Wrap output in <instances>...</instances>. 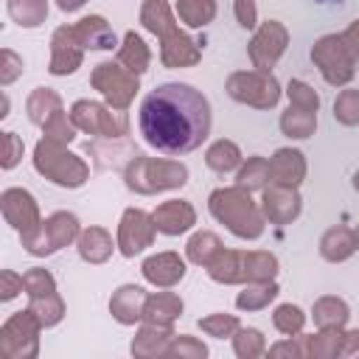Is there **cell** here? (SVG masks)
<instances>
[{"instance_id":"cell-1","label":"cell","mask_w":359,"mask_h":359,"mask_svg":"<svg viewBox=\"0 0 359 359\" xmlns=\"http://www.w3.org/2000/svg\"><path fill=\"white\" fill-rule=\"evenodd\" d=\"M137 126L151 149L163 154H188L210 135V104L196 87L168 81L143 98Z\"/></svg>"},{"instance_id":"cell-2","label":"cell","mask_w":359,"mask_h":359,"mask_svg":"<svg viewBox=\"0 0 359 359\" xmlns=\"http://www.w3.org/2000/svg\"><path fill=\"white\" fill-rule=\"evenodd\" d=\"M208 210L210 216L224 224L236 238L244 241H255L264 236L266 227V216L264 210L252 202L250 191L241 185H230V188H216L208 196Z\"/></svg>"},{"instance_id":"cell-3","label":"cell","mask_w":359,"mask_h":359,"mask_svg":"<svg viewBox=\"0 0 359 359\" xmlns=\"http://www.w3.org/2000/svg\"><path fill=\"white\" fill-rule=\"evenodd\" d=\"M123 182L129 191L143 194V196L174 191V188H182L188 182V165L180 160L135 154L123 168Z\"/></svg>"},{"instance_id":"cell-4","label":"cell","mask_w":359,"mask_h":359,"mask_svg":"<svg viewBox=\"0 0 359 359\" xmlns=\"http://www.w3.org/2000/svg\"><path fill=\"white\" fill-rule=\"evenodd\" d=\"M31 160H34L36 174L45 177L48 182L59 185V188H81L90 180V165L79 154H73L65 143L42 137L34 146V157Z\"/></svg>"},{"instance_id":"cell-5","label":"cell","mask_w":359,"mask_h":359,"mask_svg":"<svg viewBox=\"0 0 359 359\" xmlns=\"http://www.w3.org/2000/svg\"><path fill=\"white\" fill-rule=\"evenodd\" d=\"M79 236H81L79 219H76L73 213H67V210H56V213H50L48 219H42L34 230L20 233V241H22V247H25V252L45 258V255H53V252H59L62 247L79 241Z\"/></svg>"},{"instance_id":"cell-6","label":"cell","mask_w":359,"mask_h":359,"mask_svg":"<svg viewBox=\"0 0 359 359\" xmlns=\"http://www.w3.org/2000/svg\"><path fill=\"white\" fill-rule=\"evenodd\" d=\"M70 121L76 123V129L95 137H107V140H118L129 135L126 109H112L109 104H98L87 98H79L70 107Z\"/></svg>"},{"instance_id":"cell-7","label":"cell","mask_w":359,"mask_h":359,"mask_svg":"<svg viewBox=\"0 0 359 359\" xmlns=\"http://www.w3.org/2000/svg\"><path fill=\"white\" fill-rule=\"evenodd\" d=\"M224 90L233 101L255 107V109H272L280 101V84L266 70H236L227 76Z\"/></svg>"},{"instance_id":"cell-8","label":"cell","mask_w":359,"mask_h":359,"mask_svg":"<svg viewBox=\"0 0 359 359\" xmlns=\"http://www.w3.org/2000/svg\"><path fill=\"white\" fill-rule=\"evenodd\" d=\"M311 62L331 87H345L356 76V59L339 34H325L311 48Z\"/></svg>"},{"instance_id":"cell-9","label":"cell","mask_w":359,"mask_h":359,"mask_svg":"<svg viewBox=\"0 0 359 359\" xmlns=\"http://www.w3.org/2000/svg\"><path fill=\"white\" fill-rule=\"evenodd\" d=\"M42 323L31 309L14 311L0 328V353L6 359H36Z\"/></svg>"},{"instance_id":"cell-10","label":"cell","mask_w":359,"mask_h":359,"mask_svg":"<svg viewBox=\"0 0 359 359\" xmlns=\"http://www.w3.org/2000/svg\"><path fill=\"white\" fill-rule=\"evenodd\" d=\"M137 79L140 76L129 73L121 62H101L90 73L93 90H98L112 109H129V104L135 101V95L140 90V81Z\"/></svg>"},{"instance_id":"cell-11","label":"cell","mask_w":359,"mask_h":359,"mask_svg":"<svg viewBox=\"0 0 359 359\" xmlns=\"http://www.w3.org/2000/svg\"><path fill=\"white\" fill-rule=\"evenodd\" d=\"M286 48H289V31H286V25L278 22V20H266L252 34V39L247 45V53H250V62H252L255 70L272 73V67L286 53Z\"/></svg>"},{"instance_id":"cell-12","label":"cell","mask_w":359,"mask_h":359,"mask_svg":"<svg viewBox=\"0 0 359 359\" xmlns=\"http://www.w3.org/2000/svg\"><path fill=\"white\" fill-rule=\"evenodd\" d=\"M154 236H157V224H154V216L140 210V208H126L121 213V222H118V250L121 255L126 258H135L137 252H143L146 247L154 244Z\"/></svg>"},{"instance_id":"cell-13","label":"cell","mask_w":359,"mask_h":359,"mask_svg":"<svg viewBox=\"0 0 359 359\" xmlns=\"http://www.w3.org/2000/svg\"><path fill=\"white\" fill-rule=\"evenodd\" d=\"M84 62V45L76 36L73 25H59L50 36V62L48 70L53 76H70L81 67Z\"/></svg>"},{"instance_id":"cell-14","label":"cell","mask_w":359,"mask_h":359,"mask_svg":"<svg viewBox=\"0 0 359 359\" xmlns=\"http://www.w3.org/2000/svg\"><path fill=\"white\" fill-rule=\"evenodd\" d=\"M0 210H3L6 224H11L17 233H28L42 222L34 194L25 188H6L0 194Z\"/></svg>"},{"instance_id":"cell-15","label":"cell","mask_w":359,"mask_h":359,"mask_svg":"<svg viewBox=\"0 0 359 359\" xmlns=\"http://www.w3.org/2000/svg\"><path fill=\"white\" fill-rule=\"evenodd\" d=\"M261 210L272 224H289L300 216L303 210V199L297 194V188L289 185H266L264 196H261Z\"/></svg>"},{"instance_id":"cell-16","label":"cell","mask_w":359,"mask_h":359,"mask_svg":"<svg viewBox=\"0 0 359 359\" xmlns=\"http://www.w3.org/2000/svg\"><path fill=\"white\" fill-rule=\"evenodd\" d=\"M140 272L143 278L157 286V289H171L177 286L182 278H185V258L174 250H165V252H154L149 255L143 264H140Z\"/></svg>"},{"instance_id":"cell-17","label":"cell","mask_w":359,"mask_h":359,"mask_svg":"<svg viewBox=\"0 0 359 359\" xmlns=\"http://www.w3.org/2000/svg\"><path fill=\"white\" fill-rule=\"evenodd\" d=\"M202 59V50H199V45L177 25L171 34H165L163 39H160V62L165 65V67H171V70H180V67H191V65H196Z\"/></svg>"},{"instance_id":"cell-18","label":"cell","mask_w":359,"mask_h":359,"mask_svg":"<svg viewBox=\"0 0 359 359\" xmlns=\"http://www.w3.org/2000/svg\"><path fill=\"white\" fill-rule=\"evenodd\" d=\"M151 216H154L157 233H163V236H182L196 224V210L185 199H168V202L157 205L151 210Z\"/></svg>"},{"instance_id":"cell-19","label":"cell","mask_w":359,"mask_h":359,"mask_svg":"<svg viewBox=\"0 0 359 359\" xmlns=\"http://www.w3.org/2000/svg\"><path fill=\"white\" fill-rule=\"evenodd\" d=\"M146 297L149 292L143 286H135V283H123L112 292L109 297V314L115 323L121 325H135V323H143V306H146Z\"/></svg>"},{"instance_id":"cell-20","label":"cell","mask_w":359,"mask_h":359,"mask_svg":"<svg viewBox=\"0 0 359 359\" xmlns=\"http://www.w3.org/2000/svg\"><path fill=\"white\" fill-rule=\"evenodd\" d=\"M306 180V157L300 149H278L269 157V185L297 188Z\"/></svg>"},{"instance_id":"cell-21","label":"cell","mask_w":359,"mask_h":359,"mask_svg":"<svg viewBox=\"0 0 359 359\" xmlns=\"http://www.w3.org/2000/svg\"><path fill=\"white\" fill-rule=\"evenodd\" d=\"M174 328L171 325H151L143 323L132 339V356L137 359H154V356H168L171 339H174Z\"/></svg>"},{"instance_id":"cell-22","label":"cell","mask_w":359,"mask_h":359,"mask_svg":"<svg viewBox=\"0 0 359 359\" xmlns=\"http://www.w3.org/2000/svg\"><path fill=\"white\" fill-rule=\"evenodd\" d=\"M73 28H76V36H79V42L84 45V50H112V48L118 45L115 31L109 28V22H107L101 14L81 17Z\"/></svg>"},{"instance_id":"cell-23","label":"cell","mask_w":359,"mask_h":359,"mask_svg":"<svg viewBox=\"0 0 359 359\" xmlns=\"http://www.w3.org/2000/svg\"><path fill=\"white\" fill-rule=\"evenodd\" d=\"M205 272L210 280L222 283V286H236V283H244V252L238 250H219L208 264H205Z\"/></svg>"},{"instance_id":"cell-24","label":"cell","mask_w":359,"mask_h":359,"mask_svg":"<svg viewBox=\"0 0 359 359\" xmlns=\"http://www.w3.org/2000/svg\"><path fill=\"white\" fill-rule=\"evenodd\" d=\"M185 303L180 294L174 292H154L146 297V306H143V323H151V325H174V320L182 314Z\"/></svg>"},{"instance_id":"cell-25","label":"cell","mask_w":359,"mask_h":359,"mask_svg":"<svg viewBox=\"0 0 359 359\" xmlns=\"http://www.w3.org/2000/svg\"><path fill=\"white\" fill-rule=\"evenodd\" d=\"M115 247L118 244H112V236L104 227H84L81 236H79V241H76V250H79L81 261H87V264H104V261H109V255H112Z\"/></svg>"},{"instance_id":"cell-26","label":"cell","mask_w":359,"mask_h":359,"mask_svg":"<svg viewBox=\"0 0 359 359\" xmlns=\"http://www.w3.org/2000/svg\"><path fill=\"white\" fill-rule=\"evenodd\" d=\"M25 112H28V121L36 123V126H45L53 115L65 112L62 107V95L50 87H34L28 101H25Z\"/></svg>"},{"instance_id":"cell-27","label":"cell","mask_w":359,"mask_h":359,"mask_svg":"<svg viewBox=\"0 0 359 359\" xmlns=\"http://www.w3.org/2000/svg\"><path fill=\"white\" fill-rule=\"evenodd\" d=\"M356 252V238H353V230L351 227H328L320 238V255L331 264H339V261H348L351 255Z\"/></svg>"},{"instance_id":"cell-28","label":"cell","mask_w":359,"mask_h":359,"mask_svg":"<svg viewBox=\"0 0 359 359\" xmlns=\"http://www.w3.org/2000/svg\"><path fill=\"white\" fill-rule=\"evenodd\" d=\"M118 62H121L129 73H135V76H143V73L149 70V65H151V50H149V45L143 42L140 34H135V31H126V34H123V42L118 45Z\"/></svg>"},{"instance_id":"cell-29","label":"cell","mask_w":359,"mask_h":359,"mask_svg":"<svg viewBox=\"0 0 359 359\" xmlns=\"http://www.w3.org/2000/svg\"><path fill=\"white\" fill-rule=\"evenodd\" d=\"M311 320L317 328H345V323L351 320V309L342 297L337 294H325L317 297L311 306Z\"/></svg>"},{"instance_id":"cell-30","label":"cell","mask_w":359,"mask_h":359,"mask_svg":"<svg viewBox=\"0 0 359 359\" xmlns=\"http://www.w3.org/2000/svg\"><path fill=\"white\" fill-rule=\"evenodd\" d=\"M140 25L149 34H154L157 39L171 34L177 28V20H174V11H171L168 0H143V6H140Z\"/></svg>"},{"instance_id":"cell-31","label":"cell","mask_w":359,"mask_h":359,"mask_svg":"<svg viewBox=\"0 0 359 359\" xmlns=\"http://www.w3.org/2000/svg\"><path fill=\"white\" fill-rule=\"evenodd\" d=\"M241 149L233 143V140H227V137H219V140H213L210 146H208V151H205V163H208V168L210 171H216V174H230V171H236L238 165H241Z\"/></svg>"},{"instance_id":"cell-32","label":"cell","mask_w":359,"mask_h":359,"mask_svg":"<svg viewBox=\"0 0 359 359\" xmlns=\"http://www.w3.org/2000/svg\"><path fill=\"white\" fill-rule=\"evenodd\" d=\"M278 126H280V132H283L286 137L306 140V137H311L314 129H317V112H314V109H303V107H292V104H289V109L280 115Z\"/></svg>"},{"instance_id":"cell-33","label":"cell","mask_w":359,"mask_h":359,"mask_svg":"<svg viewBox=\"0 0 359 359\" xmlns=\"http://www.w3.org/2000/svg\"><path fill=\"white\" fill-rule=\"evenodd\" d=\"M278 275V258L264 250L244 252V283H269Z\"/></svg>"},{"instance_id":"cell-34","label":"cell","mask_w":359,"mask_h":359,"mask_svg":"<svg viewBox=\"0 0 359 359\" xmlns=\"http://www.w3.org/2000/svg\"><path fill=\"white\" fill-rule=\"evenodd\" d=\"M278 283L269 280V283H247L238 294H236V309L241 311H261L266 309L275 297H278Z\"/></svg>"},{"instance_id":"cell-35","label":"cell","mask_w":359,"mask_h":359,"mask_svg":"<svg viewBox=\"0 0 359 359\" xmlns=\"http://www.w3.org/2000/svg\"><path fill=\"white\" fill-rule=\"evenodd\" d=\"M6 8L20 28H36L48 17V0H6Z\"/></svg>"},{"instance_id":"cell-36","label":"cell","mask_w":359,"mask_h":359,"mask_svg":"<svg viewBox=\"0 0 359 359\" xmlns=\"http://www.w3.org/2000/svg\"><path fill=\"white\" fill-rule=\"evenodd\" d=\"M219 250H222V238H219L216 233H210V230H199V233H194V236L188 238V244H185V258H188L191 264H196V266H205Z\"/></svg>"},{"instance_id":"cell-37","label":"cell","mask_w":359,"mask_h":359,"mask_svg":"<svg viewBox=\"0 0 359 359\" xmlns=\"http://www.w3.org/2000/svg\"><path fill=\"white\" fill-rule=\"evenodd\" d=\"M236 185L247 188L250 194L252 191H264L269 185V160L266 157H247V163L238 168L236 174Z\"/></svg>"},{"instance_id":"cell-38","label":"cell","mask_w":359,"mask_h":359,"mask_svg":"<svg viewBox=\"0 0 359 359\" xmlns=\"http://www.w3.org/2000/svg\"><path fill=\"white\" fill-rule=\"evenodd\" d=\"M342 328H320L309 337V359H337L342 351Z\"/></svg>"},{"instance_id":"cell-39","label":"cell","mask_w":359,"mask_h":359,"mask_svg":"<svg viewBox=\"0 0 359 359\" xmlns=\"http://www.w3.org/2000/svg\"><path fill=\"white\" fill-rule=\"evenodd\" d=\"M177 14L188 28H205L216 17V0H177Z\"/></svg>"},{"instance_id":"cell-40","label":"cell","mask_w":359,"mask_h":359,"mask_svg":"<svg viewBox=\"0 0 359 359\" xmlns=\"http://www.w3.org/2000/svg\"><path fill=\"white\" fill-rule=\"evenodd\" d=\"M28 309L36 314V320L42 323V328H53L65 317V300H62L59 292H50V294H42V297H31Z\"/></svg>"},{"instance_id":"cell-41","label":"cell","mask_w":359,"mask_h":359,"mask_svg":"<svg viewBox=\"0 0 359 359\" xmlns=\"http://www.w3.org/2000/svg\"><path fill=\"white\" fill-rule=\"evenodd\" d=\"M230 339H233V353L238 359H258L266 353V339L258 328H238Z\"/></svg>"},{"instance_id":"cell-42","label":"cell","mask_w":359,"mask_h":359,"mask_svg":"<svg viewBox=\"0 0 359 359\" xmlns=\"http://www.w3.org/2000/svg\"><path fill=\"white\" fill-rule=\"evenodd\" d=\"M272 325H275L283 337H294V334L303 331L306 314H303V309L294 306V303H280V306L272 311Z\"/></svg>"},{"instance_id":"cell-43","label":"cell","mask_w":359,"mask_h":359,"mask_svg":"<svg viewBox=\"0 0 359 359\" xmlns=\"http://www.w3.org/2000/svg\"><path fill=\"white\" fill-rule=\"evenodd\" d=\"M199 328L213 337V339H224V337H233L241 325H238V317L236 314H224V311H216V314H208L199 320Z\"/></svg>"},{"instance_id":"cell-44","label":"cell","mask_w":359,"mask_h":359,"mask_svg":"<svg viewBox=\"0 0 359 359\" xmlns=\"http://www.w3.org/2000/svg\"><path fill=\"white\" fill-rule=\"evenodd\" d=\"M334 118L342 126H359V90H342L334 98Z\"/></svg>"},{"instance_id":"cell-45","label":"cell","mask_w":359,"mask_h":359,"mask_svg":"<svg viewBox=\"0 0 359 359\" xmlns=\"http://www.w3.org/2000/svg\"><path fill=\"white\" fill-rule=\"evenodd\" d=\"M22 280H25V294H28V300L56 292V278H53L48 269H42V266H31V269L22 275Z\"/></svg>"},{"instance_id":"cell-46","label":"cell","mask_w":359,"mask_h":359,"mask_svg":"<svg viewBox=\"0 0 359 359\" xmlns=\"http://www.w3.org/2000/svg\"><path fill=\"white\" fill-rule=\"evenodd\" d=\"M286 95H289V104L292 107H303V109H320V95L314 87H309L306 81L300 79H292L289 87H286Z\"/></svg>"},{"instance_id":"cell-47","label":"cell","mask_w":359,"mask_h":359,"mask_svg":"<svg viewBox=\"0 0 359 359\" xmlns=\"http://www.w3.org/2000/svg\"><path fill=\"white\" fill-rule=\"evenodd\" d=\"M42 132H45L48 140H56V143H65V146H67V143L76 137V123L70 121L67 112H59V115H53V118L42 126Z\"/></svg>"},{"instance_id":"cell-48","label":"cell","mask_w":359,"mask_h":359,"mask_svg":"<svg viewBox=\"0 0 359 359\" xmlns=\"http://www.w3.org/2000/svg\"><path fill=\"white\" fill-rule=\"evenodd\" d=\"M168 356H177V359H205V356H208V348H205L196 337L180 334V337H174V339H171Z\"/></svg>"},{"instance_id":"cell-49","label":"cell","mask_w":359,"mask_h":359,"mask_svg":"<svg viewBox=\"0 0 359 359\" xmlns=\"http://www.w3.org/2000/svg\"><path fill=\"white\" fill-rule=\"evenodd\" d=\"M266 353H269V356L306 359V356H309V337H300V334H294V337H286V339H280V342L269 345V348H266Z\"/></svg>"},{"instance_id":"cell-50","label":"cell","mask_w":359,"mask_h":359,"mask_svg":"<svg viewBox=\"0 0 359 359\" xmlns=\"http://www.w3.org/2000/svg\"><path fill=\"white\" fill-rule=\"evenodd\" d=\"M17 76H22V56H17L11 48L0 50V84L8 87Z\"/></svg>"},{"instance_id":"cell-51","label":"cell","mask_w":359,"mask_h":359,"mask_svg":"<svg viewBox=\"0 0 359 359\" xmlns=\"http://www.w3.org/2000/svg\"><path fill=\"white\" fill-rule=\"evenodd\" d=\"M22 137L20 135H14V132H3V160H0V165L6 168V171H11L20 160H22Z\"/></svg>"},{"instance_id":"cell-52","label":"cell","mask_w":359,"mask_h":359,"mask_svg":"<svg viewBox=\"0 0 359 359\" xmlns=\"http://www.w3.org/2000/svg\"><path fill=\"white\" fill-rule=\"evenodd\" d=\"M20 292H25L22 275H17L14 269H3L0 272V300H14Z\"/></svg>"},{"instance_id":"cell-53","label":"cell","mask_w":359,"mask_h":359,"mask_svg":"<svg viewBox=\"0 0 359 359\" xmlns=\"http://www.w3.org/2000/svg\"><path fill=\"white\" fill-rule=\"evenodd\" d=\"M233 14H236V22L241 28H255L258 25V6L255 0H233Z\"/></svg>"},{"instance_id":"cell-54","label":"cell","mask_w":359,"mask_h":359,"mask_svg":"<svg viewBox=\"0 0 359 359\" xmlns=\"http://www.w3.org/2000/svg\"><path fill=\"white\" fill-rule=\"evenodd\" d=\"M339 36H342V42L348 45V50L353 53V59L359 62V20H353V22H351Z\"/></svg>"},{"instance_id":"cell-55","label":"cell","mask_w":359,"mask_h":359,"mask_svg":"<svg viewBox=\"0 0 359 359\" xmlns=\"http://www.w3.org/2000/svg\"><path fill=\"white\" fill-rule=\"evenodd\" d=\"M339 356H359V328L342 334V351Z\"/></svg>"},{"instance_id":"cell-56","label":"cell","mask_w":359,"mask_h":359,"mask_svg":"<svg viewBox=\"0 0 359 359\" xmlns=\"http://www.w3.org/2000/svg\"><path fill=\"white\" fill-rule=\"evenodd\" d=\"M87 0H56V6L62 8V11H76V8H81Z\"/></svg>"},{"instance_id":"cell-57","label":"cell","mask_w":359,"mask_h":359,"mask_svg":"<svg viewBox=\"0 0 359 359\" xmlns=\"http://www.w3.org/2000/svg\"><path fill=\"white\" fill-rule=\"evenodd\" d=\"M8 115V95H3V112H0V118H6Z\"/></svg>"},{"instance_id":"cell-58","label":"cell","mask_w":359,"mask_h":359,"mask_svg":"<svg viewBox=\"0 0 359 359\" xmlns=\"http://www.w3.org/2000/svg\"><path fill=\"white\" fill-rule=\"evenodd\" d=\"M353 238H356V250H359V224L353 227Z\"/></svg>"},{"instance_id":"cell-59","label":"cell","mask_w":359,"mask_h":359,"mask_svg":"<svg viewBox=\"0 0 359 359\" xmlns=\"http://www.w3.org/2000/svg\"><path fill=\"white\" fill-rule=\"evenodd\" d=\"M351 182H353V188H356V191H359V171H356V174H353V180H351Z\"/></svg>"},{"instance_id":"cell-60","label":"cell","mask_w":359,"mask_h":359,"mask_svg":"<svg viewBox=\"0 0 359 359\" xmlns=\"http://www.w3.org/2000/svg\"><path fill=\"white\" fill-rule=\"evenodd\" d=\"M320 3H328V0H320Z\"/></svg>"}]
</instances>
